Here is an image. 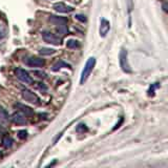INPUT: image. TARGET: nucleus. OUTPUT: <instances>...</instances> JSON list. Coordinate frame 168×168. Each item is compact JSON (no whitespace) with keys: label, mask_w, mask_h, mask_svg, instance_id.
I'll return each instance as SVG.
<instances>
[{"label":"nucleus","mask_w":168,"mask_h":168,"mask_svg":"<svg viewBox=\"0 0 168 168\" xmlns=\"http://www.w3.org/2000/svg\"><path fill=\"white\" fill-rule=\"evenodd\" d=\"M37 88L40 89L41 91H43V93H45V91L48 90V87H46L43 83H37Z\"/></svg>","instance_id":"21"},{"label":"nucleus","mask_w":168,"mask_h":168,"mask_svg":"<svg viewBox=\"0 0 168 168\" xmlns=\"http://www.w3.org/2000/svg\"><path fill=\"white\" fill-rule=\"evenodd\" d=\"M57 32L59 34H61L62 36L67 34L69 29H67V26H66V23H60V24H57Z\"/></svg>","instance_id":"12"},{"label":"nucleus","mask_w":168,"mask_h":168,"mask_svg":"<svg viewBox=\"0 0 168 168\" xmlns=\"http://www.w3.org/2000/svg\"><path fill=\"white\" fill-rule=\"evenodd\" d=\"M13 143H14L13 138L8 135H5L3 139H2V145H3L4 148H11L13 146Z\"/></svg>","instance_id":"11"},{"label":"nucleus","mask_w":168,"mask_h":168,"mask_svg":"<svg viewBox=\"0 0 168 168\" xmlns=\"http://www.w3.org/2000/svg\"><path fill=\"white\" fill-rule=\"evenodd\" d=\"M110 28V25H109V22L107 21L106 19H102L101 20V26H100V35L102 37H105L106 34L108 33Z\"/></svg>","instance_id":"9"},{"label":"nucleus","mask_w":168,"mask_h":168,"mask_svg":"<svg viewBox=\"0 0 168 168\" xmlns=\"http://www.w3.org/2000/svg\"><path fill=\"white\" fill-rule=\"evenodd\" d=\"M0 120L2 121H8V114L4 108L0 107Z\"/></svg>","instance_id":"16"},{"label":"nucleus","mask_w":168,"mask_h":168,"mask_svg":"<svg viewBox=\"0 0 168 168\" xmlns=\"http://www.w3.org/2000/svg\"><path fill=\"white\" fill-rule=\"evenodd\" d=\"M96 65V58L94 57H90L88 58V60L86 61V63H85V66L83 70H82V74H81V79H80V84H84L86 80L89 77L90 73L93 72L94 67Z\"/></svg>","instance_id":"1"},{"label":"nucleus","mask_w":168,"mask_h":168,"mask_svg":"<svg viewBox=\"0 0 168 168\" xmlns=\"http://www.w3.org/2000/svg\"><path fill=\"white\" fill-rule=\"evenodd\" d=\"M66 46L69 48H77L78 46H79V42L77 40H69L67 41V43H66Z\"/></svg>","instance_id":"17"},{"label":"nucleus","mask_w":168,"mask_h":168,"mask_svg":"<svg viewBox=\"0 0 168 168\" xmlns=\"http://www.w3.org/2000/svg\"><path fill=\"white\" fill-rule=\"evenodd\" d=\"M15 107H17L18 109L23 113L25 115V116H32V115H34V110L32 109L31 107H28V106H25L21 104V103H17L16 105H15Z\"/></svg>","instance_id":"10"},{"label":"nucleus","mask_w":168,"mask_h":168,"mask_svg":"<svg viewBox=\"0 0 168 168\" xmlns=\"http://www.w3.org/2000/svg\"><path fill=\"white\" fill-rule=\"evenodd\" d=\"M62 67H70V66L67 63L64 62V61H61L60 60V61H58V62L56 63L54 66H53L52 69L54 70V72H58V70L60 69H62Z\"/></svg>","instance_id":"14"},{"label":"nucleus","mask_w":168,"mask_h":168,"mask_svg":"<svg viewBox=\"0 0 168 168\" xmlns=\"http://www.w3.org/2000/svg\"><path fill=\"white\" fill-rule=\"evenodd\" d=\"M87 130V128H86V126H85L84 124H80L77 127V131L78 132H84V131H86Z\"/></svg>","instance_id":"22"},{"label":"nucleus","mask_w":168,"mask_h":168,"mask_svg":"<svg viewBox=\"0 0 168 168\" xmlns=\"http://www.w3.org/2000/svg\"><path fill=\"white\" fill-rule=\"evenodd\" d=\"M34 74L37 76V77H39V78H41V79L46 78V74H45V73H43V72H40V70H35Z\"/></svg>","instance_id":"20"},{"label":"nucleus","mask_w":168,"mask_h":168,"mask_svg":"<svg viewBox=\"0 0 168 168\" xmlns=\"http://www.w3.org/2000/svg\"><path fill=\"white\" fill-rule=\"evenodd\" d=\"M18 137H19V139H21V140L26 139V137H28V131H25V130H19V131H18Z\"/></svg>","instance_id":"19"},{"label":"nucleus","mask_w":168,"mask_h":168,"mask_svg":"<svg viewBox=\"0 0 168 168\" xmlns=\"http://www.w3.org/2000/svg\"><path fill=\"white\" fill-rule=\"evenodd\" d=\"M49 21L55 23L56 25L57 24H60V23H66L67 20L65 18H61V17H57V16H51L49 18Z\"/></svg>","instance_id":"13"},{"label":"nucleus","mask_w":168,"mask_h":168,"mask_svg":"<svg viewBox=\"0 0 168 168\" xmlns=\"http://www.w3.org/2000/svg\"><path fill=\"white\" fill-rule=\"evenodd\" d=\"M22 98L28 101L32 104H35V105H39L40 104V99L36 94L33 93L32 90L29 89H22Z\"/></svg>","instance_id":"2"},{"label":"nucleus","mask_w":168,"mask_h":168,"mask_svg":"<svg viewBox=\"0 0 168 168\" xmlns=\"http://www.w3.org/2000/svg\"><path fill=\"white\" fill-rule=\"evenodd\" d=\"M42 37H43V40L45 41V42H48L49 44H54V45H60L61 41H62L61 40V38L57 37L55 34L49 33V32H43Z\"/></svg>","instance_id":"4"},{"label":"nucleus","mask_w":168,"mask_h":168,"mask_svg":"<svg viewBox=\"0 0 168 168\" xmlns=\"http://www.w3.org/2000/svg\"><path fill=\"white\" fill-rule=\"evenodd\" d=\"M12 121H13L15 124H19V125L26 124V118L23 115V113H15L12 116Z\"/></svg>","instance_id":"8"},{"label":"nucleus","mask_w":168,"mask_h":168,"mask_svg":"<svg viewBox=\"0 0 168 168\" xmlns=\"http://www.w3.org/2000/svg\"><path fill=\"white\" fill-rule=\"evenodd\" d=\"M119 61H120V66H121V69H123V72H125V73L131 72L130 67H129V64H128V61H127V52H126V49L123 48L122 51L120 52Z\"/></svg>","instance_id":"3"},{"label":"nucleus","mask_w":168,"mask_h":168,"mask_svg":"<svg viewBox=\"0 0 168 168\" xmlns=\"http://www.w3.org/2000/svg\"><path fill=\"white\" fill-rule=\"evenodd\" d=\"M55 53H56L55 49L48 48H40V51H39V54L42 56H49V55L55 54Z\"/></svg>","instance_id":"15"},{"label":"nucleus","mask_w":168,"mask_h":168,"mask_svg":"<svg viewBox=\"0 0 168 168\" xmlns=\"http://www.w3.org/2000/svg\"><path fill=\"white\" fill-rule=\"evenodd\" d=\"M76 19L79 20V21H81V22L86 21V17H85L84 15H76Z\"/></svg>","instance_id":"23"},{"label":"nucleus","mask_w":168,"mask_h":168,"mask_svg":"<svg viewBox=\"0 0 168 168\" xmlns=\"http://www.w3.org/2000/svg\"><path fill=\"white\" fill-rule=\"evenodd\" d=\"M26 65H28L29 67H41L44 65V60L41 58H37V57H31L28 58L24 61Z\"/></svg>","instance_id":"6"},{"label":"nucleus","mask_w":168,"mask_h":168,"mask_svg":"<svg viewBox=\"0 0 168 168\" xmlns=\"http://www.w3.org/2000/svg\"><path fill=\"white\" fill-rule=\"evenodd\" d=\"M15 74H16L17 78L19 79L20 81L24 82L25 84H32L33 83V79L29 76V74L26 72V70L22 69H17L15 70Z\"/></svg>","instance_id":"5"},{"label":"nucleus","mask_w":168,"mask_h":168,"mask_svg":"<svg viewBox=\"0 0 168 168\" xmlns=\"http://www.w3.org/2000/svg\"><path fill=\"white\" fill-rule=\"evenodd\" d=\"M53 8L58 13H70V12L74 11V8L69 7V5L62 3V2H57V3L53 5Z\"/></svg>","instance_id":"7"},{"label":"nucleus","mask_w":168,"mask_h":168,"mask_svg":"<svg viewBox=\"0 0 168 168\" xmlns=\"http://www.w3.org/2000/svg\"><path fill=\"white\" fill-rule=\"evenodd\" d=\"M162 8H163V10L166 12V13H168V3H166V2L163 3V5H162Z\"/></svg>","instance_id":"24"},{"label":"nucleus","mask_w":168,"mask_h":168,"mask_svg":"<svg viewBox=\"0 0 168 168\" xmlns=\"http://www.w3.org/2000/svg\"><path fill=\"white\" fill-rule=\"evenodd\" d=\"M7 36V29L3 25H0V40H2Z\"/></svg>","instance_id":"18"}]
</instances>
